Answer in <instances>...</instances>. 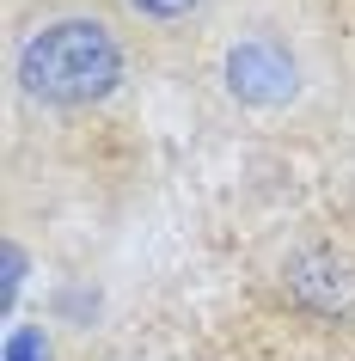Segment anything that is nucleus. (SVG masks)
<instances>
[{
	"instance_id": "1",
	"label": "nucleus",
	"mask_w": 355,
	"mask_h": 361,
	"mask_svg": "<svg viewBox=\"0 0 355 361\" xmlns=\"http://www.w3.org/2000/svg\"><path fill=\"white\" fill-rule=\"evenodd\" d=\"M135 68V43L98 0H37L13 19L6 92L31 116H92L104 111Z\"/></svg>"
},
{
	"instance_id": "2",
	"label": "nucleus",
	"mask_w": 355,
	"mask_h": 361,
	"mask_svg": "<svg viewBox=\"0 0 355 361\" xmlns=\"http://www.w3.org/2000/svg\"><path fill=\"white\" fill-rule=\"evenodd\" d=\"M203 68L215 80V92L227 98V111L258 116V123L306 116L331 86L318 43L276 6H233L227 25L208 37Z\"/></svg>"
},
{
	"instance_id": "3",
	"label": "nucleus",
	"mask_w": 355,
	"mask_h": 361,
	"mask_svg": "<svg viewBox=\"0 0 355 361\" xmlns=\"http://www.w3.org/2000/svg\"><path fill=\"white\" fill-rule=\"evenodd\" d=\"M276 300L300 324H355V239L331 227L288 239L276 264Z\"/></svg>"
},
{
	"instance_id": "4",
	"label": "nucleus",
	"mask_w": 355,
	"mask_h": 361,
	"mask_svg": "<svg viewBox=\"0 0 355 361\" xmlns=\"http://www.w3.org/2000/svg\"><path fill=\"white\" fill-rule=\"evenodd\" d=\"M123 37L135 43V56L153 61H203L208 37L227 25V13L239 0H98Z\"/></svg>"
},
{
	"instance_id": "5",
	"label": "nucleus",
	"mask_w": 355,
	"mask_h": 361,
	"mask_svg": "<svg viewBox=\"0 0 355 361\" xmlns=\"http://www.w3.org/2000/svg\"><path fill=\"white\" fill-rule=\"evenodd\" d=\"M6 361H49V355H43L37 331H13V337H6Z\"/></svg>"
}]
</instances>
